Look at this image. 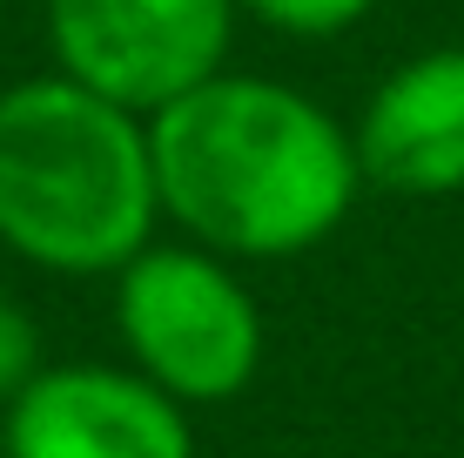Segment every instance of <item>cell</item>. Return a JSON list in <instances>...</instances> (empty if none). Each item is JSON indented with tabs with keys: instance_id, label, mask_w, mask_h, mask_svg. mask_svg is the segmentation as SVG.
I'll return each instance as SVG.
<instances>
[{
	"instance_id": "8",
	"label": "cell",
	"mask_w": 464,
	"mask_h": 458,
	"mask_svg": "<svg viewBox=\"0 0 464 458\" xmlns=\"http://www.w3.org/2000/svg\"><path fill=\"white\" fill-rule=\"evenodd\" d=\"M47 365L41 357V324L27 317L21 297L0 290V404H14L27 385H34V371Z\"/></svg>"
},
{
	"instance_id": "4",
	"label": "cell",
	"mask_w": 464,
	"mask_h": 458,
	"mask_svg": "<svg viewBox=\"0 0 464 458\" xmlns=\"http://www.w3.org/2000/svg\"><path fill=\"white\" fill-rule=\"evenodd\" d=\"M243 0H47V54L94 94L155 115L222 74Z\"/></svg>"
},
{
	"instance_id": "3",
	"label": "cell",
	"mask_w": 464,
	"mask_h": 458,
	"mask_svg": "<svg viewBox=\"0 0 464 458\" xmlns=\"http://www.w3.org/2000/svg\"><path fill=\"white\" fill-rule=\"evenodd\" d=\"M115 330L128 365L182 404H229L263 371V304L229 257L202 243H149L115 270Z\"/></svg>"
},
{
	"instance_id": "7",
	"label": "cell",
	"mask_w": 464,
	"mask_h": 458,
	"mask_svg": "<svg viewBox=\"0 0 464 458\" xmlns=\"http://www.w3.org/2000/svg\"><path fill=\"white\" fill-rule=\"evenodd\" d=\"M371 7H377V0H243V14H256L263 27H276V34H290V41L350 34Z\"/></svg>"
},
{
	"instance_id": "5",
	"label": "cell",
	"mask_w": 464,
	"mask_h": 458,
	"mask_svg": "<svg viewBox=\"0 0 464 458\" xmlns=\"http://www.w3.org/2000/svg\"><path fill=\"white\" fill-rule=\"evenodd\" d=\"M7 458H196L188 404L135 365H41L0 404Z\"/></svg>"
},
{
	"instance_id": "2",
	"label": "cell",
	"mask_w": 464,
	"mask_h": 458,
	"mask_svg": "<svg viewBox=\"0 0 464 458\" xmlns=\"http://www.w3.org/2000/svg\"><path fill=\"white\" fill-rule=\"evenodd\" d=\"M149 115L47 68L0 88V243L47 277H115L155 243Z\"/></svg>"
},
{
	"instance_id": "6",
	"label": "cell",
	"mask_w": 464,
	"mask_h": 458,
	"mask_svg": "<svg viewBox=\"0 0 464 458\" xmlns=\"http://www.w3.org/2000/svg\"><path fill=\"white\" fill-rule=\"evenodd\" d=\"M363 182L397 196L464 189V47H424L371 88L350 122Z\"/></svg>"
},
{
	"instance_id": "1",
	"label": "cell",
	"mask_w": 464,
	"mask_h": 458,
	"mask_svg": "<svg viewBox=\"0 0 464 458\" xmlns=\"http://www.w3.org/2000/svg\"><path fill=\"white\" fill-rule=\"evenodd\" d=\"M162 223L229 263L330 243L363 189L357 135L290 82L222 68L149 115Z\"/></svg>"
}]
</instances>
